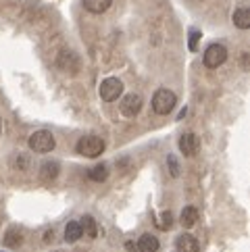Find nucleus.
<instances>
[{"instance_id":"nucleus-8","label":"nucleus","mask_w":250,"mask_h":252,"mask_svg":"<svg viewBox=\"0 0 250 252\" xmlns=\"http://www.w3.org/2000/svg\"><path fill=\"white\" fill-rule=\"evenodd\" d=\"M175 248H177V252H198V240L190 236V233H182V236L175 240Z\"/></svg>"},{"instance_id":"nucleus-12","label":"nucleus","mask_w":250,"mask_h":252,"mask_svg":"<svg viewBox=\"0 0 250 252\" xmlns=\"http://www.w3.org/2000/svg\"><path fill=\"white\" fill-rule=\"evenodd\" d=\"M180 221H182L184 227H188V229L194 227V225L198 223V209H196V206H184Z\"/></svg>"},{"instance_id":"nucleus-18","label":"nucleus","mask_w":250,"mask_h":252,"mask_svg":"<svg viewBox=\"0 0 250 252\" xmlns=\"http://www.w3.org/2000/svg\"><path fill=\"white\" fill-rule=\"evenodd\" d=\"M158 227H160V229H171V227H173V215L169 213V211H165L163 215H160Z\"/></svg>"},{"instance_id":"nucleus-21","label":"nucleus","mask_w":250,"mask_h":252,"mask_svg":"<svg viewBox=\"0 0 250 252\" xmlns=\"http://www.w3.org/2000/svg\"><path fill=\"white\" fill-rule=\"evenodd\" d=\"M52 238H55V231H46V233H44V242H52Z\"/></svg>"},{"instance_id":"nucleus-7","label":"nucleus","mask_w":250,"mask_h":252,"mask_svg":"<svg viewBox=\"0 0 250 252\" xmlns=\"http://www.w3.org/2000/svg\"><path fill=\"white\" fill-rule=\"evenodd\" d=\"M180 150L184 152V157H194L196 152H198V138H196L192 131L184 133L180 138Z\"/></svg>"},{"instance_id":"nucleus-23","label":"nucleus","mask_w":250,"mask_h":252,"mask_svg":"<svg viewBox=\"0 0 250 252\" xmlns=\"http://www.w3.org/2000/svg\"><path fill=\"white\" fill-rule=\"evenodd\" d=\"M0 129H2V121H0Z\"/></svg>"},{"instance_id":"nucleus-4","label":"nucleus","mask_w":250,"mask_h":252,"mask_svg":"<svg viewBox=\"0 0 250 252\" xmlns=\"http://www.w3.org/2000/svg\"><path fill=\"white\" fill-rule=\"evenodd\" d=\"M225 61H227V48L223 46V44H211V46L204 50V57H202L204 67L217 69V67H221Z\"/></svg>"},{"instance_id":"nucleus-2","label":"nucleus","mask_w":250,"mask_h":252,"mask_svg":"<svg viewBox=\"0 0 250 252\" xmlns=\"http://www.w3.org/2000/svg\"><path fill=\"white\" fill-rule=\"evenodd\" d=\"M30 148L33 152H38V155H46V152H52L57 146V140L55 136H52L50 131L46 129H38V131H33L31 136H30Z\"/></svg>"},{"instance_id":"nucleus-3","label":"nucleus","mask_w":250,"mask_h":252,"mask_svg":"<svg viewBox=\"0 0 250 252\" xmlns=\"http://www.w3.org/2000/svg\"><path fill=\"white\" fill-rule=\"evenodd\" d=\"M175 102H177V96L171 92V90L160 88L153 96V111L156 115H169L175 109Z\"/></svg>"},{"instance_id":"nucleus-1","label":"nucleus","mask_w":250,"mask_h":252,"mask_svg":"<svg viewBox=\"0 0 250 252\" xmlns=\"http://www.w3.org/2000/svg\"><path fill=\"white\" fill-rule=\"evenodd\" d=\"M106 148V142L100 136H84L82 140H77L75 144V150L77 155H82L86 158H94V157H100Z\"/></svg>"},{"instance_id":"nucleus-15","label":"nucleus","mask_w":250,"mask_h":252,"mask_svg":"<svg viewBox=\"0 0 250 252\" xmlns=\"http://www.w3.org/2000/svg\"><path fill=\"white\" fill-rule=\"evenodd\" d=\"M40 171H42V175H44V177L55 179V177L61 173V165L57 163V160H46V163L40 167Z\"/></svg>"},{"instance_id":"nucleus-9","label":"nucleus","mask_w":250,"mask_h":252,"mask_svg":"<svg viewBox=\"0 0 250 252\" xmlns=\"http://www.w3.org/2000/svg\"><path fill=\"white\" fill-rule=\"evenodd\" d=\"M158 238L153 236V233H144V236H140L138 244H136V250L140 252H158Z\"/></svg>"},{"instance_id":"nucleus-14","label":"nucleus","mask_w":250,"mask_h":252,"mask_svg":"<svg viewBox=\"0 0 250 252\" xmlns=\"http://www.w3.org/2000/svg\"><path fill=\"white\" fill-rule=\"evenodd\" d=\"M88 177L92 179V182H106V177H109V167L106 165H96L88 171Z\"/></svg>"},{"instance_id":"nucleus-10","label":"nucleus","mask_w":250,"mask_h":252,"mask_svg":"<svg viewBox=\"0 0 250 252\" xmlns=\"http://www.w3.org/2000/svg\"><path fill=\"white\" fill-rule=\"evenodd\" d=\"M231 21H234L238 30H248L250 28V8H246V6L236 8L234 15H231Z\"/></svg>"},{"instance_id":"nucleus-19","label":"nucleus","mask_w":250,"mask_h":252,"mask_svg":"<svg viewBox=\"0 0 250 252\" xmlns=\"http://www.w3.org/2000/svg\"><path fill=\"white\" fill-rule=\"evenodd\" d=\"M198 40H200V32L198 30H192L190 32V42H188V46H190L192 52H196V48H198Z\"/></svg>"},{"instance_id":"nucleus-5","label":"nucleus","mask_w":250,"mask_h":252,"mask_svg":"<svg viewBox=\"0 0 250 252\" xmlns=\"http://www.w3.org/2000/svg\"><path fill=\"white\" fill-rule=\"evenodd\" d=\"M98 92H100V98L104 102H115L123 94V82L117 77H106L98 88Z\"/></svg>"},{"instance_id":"nucleus-17","label":"nucleus","mask_w":250,"mask_h":252,"mask_svg":"<svg viewBox=\"0 0 250 252\" xmlns=\"http://www.w3.org/2000/svg\"><path fill=\"white\" fill-rule=\"evenodd\" d=\"M82 229L88 233V236H90V238H96V233H98V229H96V221L90 217V215H86V217L82 219Z\"/></svg>"},{"instance_id":"nucleus-20","label":"nucleus","mask_w":250,"mask_h":252,"mask_svg":"<svg viewBox=\"0 0 250 252\" xmlns=\"http://www.w3.org/2000/svg\"><path fill=\"white\" fill-rule=\"evenodd\" d=\"M167 165H169V173H171V177L180 175V165H177L175 157H167Z\"/></svg>"},{"instance_id":"nucleus-11","label":"nucleus","mask_w":250,"mask_h":252,"mask_svg":"<svg viewBox=\"0 0 250 252\" xmlns=\"http://www.w3.org/2000/svg\"><path fill=\"white\" fill-rule=\"evenodd\" d=\"M111 4H113V0H84V8L94 15L106 13L111 8Z\"/></svg>"},{"instance_id":"nucleus-13","label":"nucleus","mask_w":250,"mask_h":252,"mask_svg":"<svg viewBox=\"0 0 250 252\" xmlns=\"http://www.w3.org/2000/svg\"><path fill=\"white\" fill-rule=\"evenodd\" d=\"M82 236H84L82 223H79V221H69V223H67V227H65V240L73 244V242H77Z\"/></svg>"},{"instance_id":"nucleus-6","label":"nucleus","mask_w":250,"mask_h":252,"mask_svg":"<svg viewBox=\"0 0 250 252\" xmlns=\"http://www.w3.org/2000/svg\"><path fill=\"white\" fill-rule=\"evenodd\" d=\"M140 109H142V96L140 94H127L121 100V104H119V111H121V115L123 117H127V119H133L138 113H140Z\"/></svg>"},{"instance_id":"nucleus-22","label":"nucleus","mask_w":250,"mask_h":252,"mask_svg":"<svg viewBox=\"0 0 250 252\" xmlns=\"http://www.w3.org/2000/svg\"><path fill=\"white\" fill-rule=\"evenodd\" d=\"M125 248H127V250H136V246H133L131 242H127V244H125Z\"/></svg>"},{"instance_id":"nucleus-16","label":"nucleus","mask_w":250,"mask_h":252,"mask_svg":"<svg viewBox=\"0 0 250 252\" xmlns=\"http://www.w3.org/2000/svg\"><path fill=\"white\" fill-rule=\"evenodd\" d=\"M21 240H23V233L17 229H11V231H6V236H4V244L11 248H17V246H21Z\"/></svg>"}]
</instances>
